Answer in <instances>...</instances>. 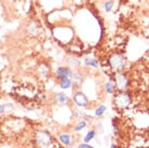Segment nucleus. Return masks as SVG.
I'll use <instances>...</instances> for the list:
<instances>
[{
    "instance_id": "obj_10",
    "label": "nucleus",
    "mask_w": 149,
    "mask_h": 148,
    "mask_svg": "<svg viewBox=\"0 0 149 148\" xmlns=\"http://www.w3.org/2000/svg\"><path fill=\"white\" fill-rule=\"evenodd\" d=\"M60 141L62 142L64 145H69L70 144L71 138L68 134H62V135H60Z\"/></svg>"
},
{
    "instance_id": "obj_17",
    "label": "nucleus",
    "mask_w": 149,
    "mask_h": 148,
    "mask_svg": "<svg viewBox=\"0 0 149 148\" xmlns=\"http://www.w3.org/2000/svg\"><path fill=\"white\" fill-rule=\"evenodd\" d=\"M78 148H94V147L93 146H91V145H89L88 143H83V144L79 145Z\"/></svg>"
},
{
    "instance_id": "obj_11",
    "label": "nucleus",
    "mask_w": 149,
    "mask_h": 148,
    "mask_svg": "<svg viewBox=\"0 0 149 148\" xmlns=\"http://www.w3.org/2000/svg\"><path fill=\"white\" fill-rule=\"evenodd\" d=\"M94 136H95V131L91 130L90 132H88V134L86 135V137L83 138V142H84V143H89L91 140H93Z\"/></svg>"
},
{
    "instance_id": "obj_9",
    "label": "nucleus",
    "mask_w": 149,
    "mask_h": 148,
    "mask_svg": "<svg viewBox=\"0 0 149 148\" xmlns=\"http://www.w3.org/2000/svg\"><path fill=\"white\" fill-rule=\"evenodd\" d=\"M71 85V79H68V78H64V79H61V83L60 87L62 89H68Z\"/></svg>"
},
{
    "instance_id": "obj_19",
    "label": "nucleus",
    "mask_w": 149,
    "mask_h": 148,
    "mask_svg": "<svg viewBox=\"0 0 149 148\" xmlns=\"http://www.w3.org/2000/svg\"><path fill=\"white\" fill-rule=\"evenodd\" d=\"M110 148H117V147H116V145H111V146H110Z\"/></svg>"
},
{
    "instance_id": "obj_5",
    "label": "nucleus",
    "mask_w": 149,
    "mask_h": 148,
    "mask_svg": "<svg viewBox=\"0 0 149 148\" xmlns=\"http://www.w3.org/2000/svg\"><path fill=\"white\" fill-rule=\"evenodd\" d=\"M74 101L76 105L79 107H86L88 104H89V100L86 96V94L82 92H77L74 95Z\"/></svg>"
},
{
    "instance_id": "obj_6",
    "label": "nucleus",
    "mask_w": 149,
    "mask_h": 148,
    "mask_svg": "<svg viewBox=\"0 0 149 148\" xmlns=\"http://www.w3.org/2000/svg\"><path fill=\"white\" fill-rule=\"evenodd\" d=\"M72 73L69 68L66 67H60L57 71H56V77L58 79H64V78H68L69 76H71Z\"/></svg>"
},
{
    "instance_id": "obj_18",
    "label": "nucleus",
    "mask_w": 149,
    "mask_h": 148,
    "mask_svg": "<svg viewBox=\"0 0 149 148\" xmlns=\"http://www.w3.org/2000/svg\"><path fill=\"white\" fill-rule=\"evenodd\" d=\"M0 111L3 114V111H4V105H1V107H0Z\"/></svg>"
},
{
    "instance_id": "obj_15",
    "label": "nucleus",
    "mask_w": 149,
    "mask_h": 148,
    "mask_svg": "<svg viewBox=\"0 0 149 148\" xmlns=\"http://www.w3.org/2000/svg\"><path fill=\"white\" fill-rule=\"evenodd\" d=\"M86 65H90V66L98 67V63H97V61H95V59H86Z\"/></svg>"
},
{
    "instance_id": "obj_2",
    "label": "nucleus",
    "mask_w": 149,
    "mask_h": 148,
    "mask_svg": "<svg viewBox=\"0 0 149 148\" xmlns=\"http://www.w3.org/2000/svg\"><path fill=\"white\" fill-rule=\"evenodd\" d=\"M113 102H115V105L117 107L122 109V108H127L129 106V104L131 103V97L127 93L122 92L116 95Z\"/></svg>"
},
{
    "instance_id": "obj_1",
    "label": "nucleus",
    "mask_w": 149,
    "mask_h": 148,
    "mask_svg": "<svg viewBox=\"0 0 149 148\" xmlns=\"http://www.w3.org/2000/svg\"><path fill=\"white\" fill-rule=\"evenodd\" d=\"M36 141H37V144L40 147L47 148L49 146H51V144H52V137L48 132L40 131V132H38L37 136H36Z\"/></svg>"
},
{
    "instance_id": "obj_3",
    "label": "nucleus",
    "mask_w": 149,
    "mask_h": 148,
    "mask_svg": "<svg viewBox=\"0 0 149 148\" xmlns=\"http://www.w3.org/2000/svg\"><path fill=\"white\" fill-rule=\"evenodd\" d=\"M110 65L115 71H121L125 66V59L121 54H115L110 59Z\"/></svg>"
},
{
    "instance_id": "obj_8",
    "label": "nucleus",
    "mask_w": 149,
    "mask_h": 148,
    "mask_svg": "<svg viewBox=\"0 0 149 148\" xmlns=\"http://www.w3.org/2000/svg\"><path fill=\"white\" fill-rule=\"evenodd\" d=\"M55 100L57 103L64 104V103H67L68 102V97H67V95L64 94V93H58V94H56Z\"/></svg>"
},
{
    "instance_id": "obj_7",
    "label": "nucleus",
    "mask_w": 149,
    "mask_h": 148,
    "mask_svg": "<svg viewBox=\"0 0 149 148\" xmlns=\"http://www.w3.org/2000/svg\"><path fill=\"white\" fill-rule=\"evenodd\" d=\"M71 82H72V85H74L76 88H78L82 82V76L80 74H77V73L72 74L71 75Z\"/></svg>"
},
{
    "instance_id": "obj_13",
    "label": "nucleus",
    "mask_w": 149,
    "mask_h": 148,
    "mask_svg": "<svg viewBox=\"0 0 149 148\" xmlns=\"http://www.w3.org/2000/svg\"><path fill=\"white\" fill-rule=\"evenodd\" d=\"M105 110H106V107H105L104 105H102V106H100V107L95 110V115L98 116V117H101V116L105 112Z\"/></svg>"
},
{
    "instance_id": "obj_12",
    "label": "nucleus",
    "mask_w": 149,
    "mask_h": 148,
    "mask_svg": "<svg viewBox=\"0 0 149 148\" xmlns=\"http://www.w3.org/2000/svg\"><path fill=\"white\" fill-rule=\"evenodd\" d=\"M115 85H113V83H112L111 81H108L107 83H106V91H107V93H112L113 92V90H115Z\"/></svg>"
},
{
    "instance_id": "obj_14",
    "label": "nucleus",
    "mask_w": 149,
    "mask_h": 148,
    "mask_svg": "<svg viewBox=\"0 0 149 148\" xmlns=\"http://www.w3.org/2000/svg\"><path fill=\"white\" fill-rule=\"evenodd\" d=\"M112 7H113V1H107V2H105V4H104V9L106 12L110 11L112 9Z\"/></svg>"
},
{
    "instance_id": "obj_16",
    "label": "nucleus",
    "mask_w": 149,
    "mask_h": 148,
    "mask_svg": "<svg viewBox=\"0 0 149 148\" xmlns=\"http://www.w3.org/2000/svg\"><path fill=\"white\" fill-rule=\"evenodd\" d=\"M86 123L84 122V121H81V122L78 123V126L74 128V131H77V132H78V131H81L83 128H86Z\"/></svg>"
},
{
    "instance_id": "obj_4",
    "label": "nucleus",
    "mask_w": 149,
    "mask_h": 148,
    "mask_svg": "<svg viewBox=\"0 0 149 148\" xmlns=\"http://www.w3.org/2000/svg\"><path fill=\"white\" fill-rule=\"evenodd\" d=\"M115 82H116V87L119 90H121V91L127 90V88L129 87V79H127V76L124 74H122V73H119V74L116 75Z\"/></svg>"
}]
</instances>
